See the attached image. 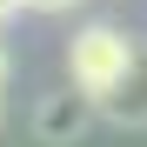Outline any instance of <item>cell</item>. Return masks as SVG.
Listing matches in <instances>:
<instances>
[{"mask_svg": "<svg viewBox=\"0 0 147 147\" xmlns=\"http://www.w3.org/2000/svg\"><path fill=\"white\" fill-rule=\"evenodd\" d=\"M140 60V47L120 34V27H80L67 40V80H74V94H87V100H100V94H114V80L127 74Z\"/></svg>", "mask_w": 147, "mask_h": 147, "instance_id": "1", "label": "cell"}, {"mask_svg": "<svg viewBox=\"0 0 147 147\" xmlns=\"http://www.w3.org/2000/svg\"><path fill=\"white\" fill-rule=\"evenodd\" d=\"M94 114H100V107H94L87 100V94H47V100L34 107V134L47 140V147H74V140H80L87 127H94Z\"/></svg>", "mask_w": 147, "mask_h": 147, "instance_id": "2", "label": "cell"}, {"mask_svg": "<svg viewBox=\"0 0 147 147\" xmlns=\"http://www.w3.org/2000/svg\"><path fill=\"white\" fill-rule=\"evenodd\" d=\"M94 107H100L114 127H147V54H140L127 74H120V80H114V94H100Z\"/></svg>", "mask_w": 147, "mask_h": 147, "instance_id": "3", "label": "cell"}, {"mask_svg": "<svg viewBox=\"0 0 147 147\" xmlns=\"http://www.w3.org/2000/svg\"><path fill=\"white\" fill-rule=\"evenodd\" d=\"M20 7H34V0H0V20H13Z\"/></svg>", "mask_w": 147, "mask_h": 147, "instance_id": "4", "label": "cell"}, {"mask_svg": "<svg viewBox=\"0 0 147 147\" xmlns=\"http://www.w3.org/2000/svg\"><path fill=\"white\" fill-rule=\"evenodd\" d=\"M34 7H40V13H67L74 0H34Z\"/></svg>", "mask_w": 147, "mask_h": 147, "instance_id": "5", "label": "cell"}, {"mask_svg": "<svg viewBox=\"0 0 147 147\" xmlns=\"http://www.w3.org/2000/svg\"><path fill=\"white\" fill-rule=\"evenodd\" d=\"M0 87H7V47H0Z\"/></svg>", "mask_w": 147, "mask_h": 147, "instance_id": "6", "label": "cell"}]
</instances>
